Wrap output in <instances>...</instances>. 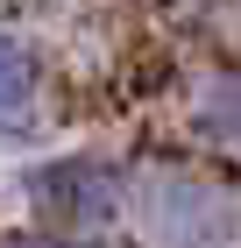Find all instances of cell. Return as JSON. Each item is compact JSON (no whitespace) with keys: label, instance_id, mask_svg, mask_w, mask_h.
<instances>
[{"label":"cell","instance_id":"7a4b0ae2","mask_svg":"<svg viewBox=\"0 0 241 248\" xmlns=\"http://www.w3.org/2000/svg\"><path fill=\"white\" fill-rule=\"evenodd\" d=\"M128 220H135V234L149 248H234V234H241V213L227 199V185L192 170V163H149V170H135Z\"/></svg>","mask_w":241,"mask_h":248},{"label":"cell","instance_id":"5b68a950","mask_svg":"<svg viewBox=\"0 0 241 248\" xmlns=\"http://www.w3.org/2000/svg\"><path fill=\"white\" fill-rule=\"evenodd\" d=\"M0 248H107V234H71V227L29 220V227H7V234H0Z\"/></svg>","mask_w":241,"mask_h":248},{"label":"cell","instance_id":"3957f363","mask_svg":"<svg viewBox=\"0 0 241 248\" xmlns=\"http://www.w3.org/2000/svg\"><path fill=\"white\" fill-rule=\"evenodd\" d=\"M43 99H50L43 50L21 29L0 21V142H36L43 135Z\"/></svg>","mask_w":241,"mask_h":248},{"label":"cell","instance_id":"277c9868","mask_svg":"<svg viewBox=\"0 0 241 248\" xmlns=\"http://www.w3.org/2000/svg\"><path fill=\"white\" fill-rule=\"evenodd\" d=\"M185 128H192V142H206V149L241 156V57H213L199 78H192Z\"/></svg>","mask_w":241,"mask_h":248},{"label":"cell","instance_id":"6da1fadb","mask_svg":"<svg viewBox=\"0 0 241 248\" xmlns=\"http://www.w3.org/2000/svg\"><path fill=\"white\" fill-rule=\"evenodd\" d=\"M21 199H29V220H43V227L113 234L135 206V170L99 149H57L21 170Z\"/></svg>","mask_w":241,"mask_h":248}]
</instances>
